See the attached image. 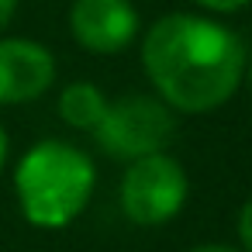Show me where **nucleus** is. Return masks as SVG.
Here are the masks:
<instances>
[{
    "label": "nucleus",
    "mask_w": 252,
    "mask_h": 252,
    "mask_svg": "<svg viewBox=\"0 0 252 252\" xmlns=\"http://www.w3.org/2000/svg\"><path fill=\"white\" fill-rule=\"evenodd\" d=\"M138 38L142 73L176 114H211L238 94L249 49L221 18L169 11Z\"/></svg>",
    "instance_id": "nucleus-1"
},
{
    "label": "nucleus",
    "mask_w": 252,
    "mask_h": 252,
    "mask_svg": "<svg viewBox=\"0 0 252 252\" xmlns=\"http://www.w3.org/2000/svg\"><path fill=\"white\" fill-rule=\"evenodd\" d=\"M94 159L63 138L35 142L14 166V197L28 224L59 231L73 224L94 197Z\"/></svg>",
    "instance_id": "nucleus-2"
},
{
    "label": "nucleus",
    "mask_w": 252,
    "mask_h": 252,
    "mask_svg": "<svg viewBox=\"0 0 252 252\" xmlns=\"http://www.w3.org/2000/svg\"><path fill=\"white\" fill-rule=\"evenodd\" d=\"M176 135V111L162 104L156 94H125L107 104L100 125L94 128L97 145L121 162L166 152Z\"/></svg>",
    "instance_id": "nucleus-3"
},
{
    "label": "nucleus",
    "mask_w": 252,
    "mask_h": 252,
    "mask_svg": "<svg viewBox=\"0 0 252 252\" xmlns=\"http://www.w3.org/2000/svg\"><path fill=\"white\" fill-rule=\"evenodd\" d=\"M190 193L187 169L169 152H152L142 159H131L121 176V211L128 221L142 228H156L173 221Z\"/></svg>",
    "instance_id": "nucleus-4"
},
{
    "label": "nucleus",
    "mask_w": 252,
    "mask_h": 252,
    "mask_svg": "<svg viewBox=\"0 0 252 252\" xmlns=\"http://www.w3.org/2000/svg\"><path fill=\"white\" fill-rule=\"evenodd\" d=\"M69 35L90 56H118L142 35V14L135 0H73Z\"/></svg>",
    "instance_id": "nucleus-5"
},
{
    "label": "nucleus",
    "mask_w": 252,
    "mask_h": 252,
    "mask_svg": "<svg viewBox=\"0 0 252 252\" xmlns=\"http://www.w3.org/2000/svg\"><path fill=\"white\" fill-rule=\"evenodd\" d=\"M56 56L35 38L0 35V107H21L45 97L56 83Z\"/></svg>",
    "instance_id": "nucleus-6"
},
{
    "label": "nucleus",
    "mask_w": 252,
    "mask_h": 252,
    "mask_svg": "<svg viewBox=\"0 0 252 252\" xmlns=\"http://www.w3.org/2000/svg\"><path fill=\"white\" fill-rule=\"evenodd\" d=\"M107 104H111V100H107V94H104L97 83H90V80H73V83H66V87L59 90L56 111H59V118H63L69 128H76V131H94V128L100 125Z\"/></svg>",
    "instance_id": "nucleus-7"
},
{
    "label": "nucleus",
    "mask_w": 252,
    "mask_h": 252,
    "mask_svg": "<svg viewBox=\"0 0 252 252\" xmlns=\"http://www.w3.org/2000/svg\"><path fill=\"white\" fill-rule=\"evenodd\" d=\"M190 4H193L200 14H211V18H228V14H238V11L252 7V0H190Z\"/></svg>",
    "instance_id": "nucleus-8"
},
{
    "label": "nucleus",
    "mask_w": 252,
    "mask_h": 252,
    "mask_svg": "<svg viewBox=\"0 0 252 252\" xmlns=\"http://www.w3.org/2000/svg\"><path fill=\"white\" fill-rule=\"evenodd\" d=\"M238 238H242V252H252V197L238 211Z\"/></svg>",
    "instance_id": "nucleus-9"
},
{
    "label": "nucleus",
    "mask_w": 252,
    "mask_h": 252,
    "mask_svg": "<svg viewBox=\"0 0 252 252\" xmlns=\"http://www.w3.org/2000/svg\"><path fill=\"white\" fill-rule=\"evenodd\" d=\"M18 7H21V0H0V35H4V28L14 21Z\"/></svg>",
    "instance_id": "nucleus-10"
},
{
    "label": "nucleus",
    "mask_w": 252,
    "mask_h": 252,
    "mask_svg": "<svg viewBox=\"0 0 252 252\" xmlns=\"http://www.w3.org/2000/svg\"><path fill=\"white\" fill-rule=\"evenodd\" d=\"M7 156H11V135H7L4 121H0V173H4V166H7Z\"/></svg>",
    "instance_id": "nucleus-11"
},
{
    "label": "nucleus",
    "mask_w": 252,
    "mask_h": 252,
    "mask_svg": "<svg viewBox=\"0 0 252 252\" xmlns=\"http://www.w3.org/2000/svg\"><path fill=\"white\" fill-rule=\"evenodd\" d=\"M190 252H242V249H231V245H221V242H207V245H197Z\"/></svg>",
    "instance_id": "nucleus-12"
},
{
    "label": "nucleus",
    "mask_w": 252,
    "mask_h": 252,
    "mask_svg": "<svg viewBox=\"0 0 252 252\" xmlns=\"http://www.w3.org/2000/svg\"><path fill=\"white\" fill-rule=\"evenodd\" d=\"M242 83H249V87H252V49L245 52V73H242Z\"/></svg>",
    "instance_id": "nucleus-13"
}]
</instances>
